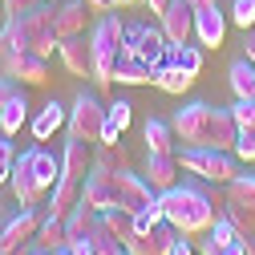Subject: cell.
I'll return each instance as SVG.
<instances>
[{
    "label": "cell",
    "instance_id": "cell-1",
    "mask_svg": "<svg viewBox=\"0 0 255 255\" xmlns=\"http://www.w3.org/2000/svg\"><path fill=\"white\" fill-rule=\"evenodd\" d=\"M158 203H162L166 223H170L178 235H186V239H190V235H207L211 223L223 215L219 203H215V195H211V190H203L199 182H178V186L162 190Z\"/></svg>",
    "mask_w": 255,
    "mask_h": 255
},
{
    "label": "cell",
    "instance_id": "cell-2",
    "mask_svg": "<svg viewBox=\"0 0 255 255\" xmlns=\"http://www.w3.org/2000/svg\"><path fill=\"white\" fill-rule=\"evenodd\" d=\"M53 16H57V4H37V8H28L8 24V33H12V49H28V53H41V57H53V49L61 45L57 41V28H53Z\"/></svg>",
    "mask_w": 255,
    "mask_h": 255
},
{
    "label": "cell",
    "instance_id": "cell-3",
    "mask_svg": "<svg viewBox=\"0 0 255 255\" xmlns=\"http://www.w3.org/2000/svg\"><path fill=\"white\" fill-rule=\"evenodd\" d=\"M89 45H93V81L114 85V69H118L122 45H126V24L114 12H102L98 24H93V33H89Z\"/></svg>",
    "mask_w": 255,
    "mask_h": 255
},
{
    "label": "cell",
    "instance_id": "cell-4",
    "mask_svg": "<svg viewBox=\"0 0 255 255\" xmlns=\"http://www.w3.org/2000/svg\"><path fill=\"white\" fill-rule=\"evenodd\" d=\"M178 166L186 174H195L203 182H215V186H227L235 174H239V158L231 150H215V146H178L174 150Z\"/></svg>",
    "mask_w": 255,
    "mask_h": 255
},
{
    "label": "cell",
    "instance_id": "cell-5",
    "mask_svg": "<svg viewBox=\"0 0 255 255\" xmlns=\"http://www.w3.org/2000/svg\"><path fill=\"white\" fill-rule=\"evenodd\" d=\"M122 57H138L146 61L150 69H162L166 57H170V41L162 33V24H126V45H122Z\"/></svg>",
    "mask_w": 255,
    "mask_h": 255
},
{
    "label": "cell",
    "instance_id": "cell-6",
    "mask_svg": "<svg viewBox=\"0 0 255 255\" xmlns=\"http://www.w3.org/2000/svg\"><path fill=\"white\" fill-rule=\"evenodd\" d=\"M69 138H85L89 146H102V134H106V106L93 98V93H77L73 106H69V122H65Z\"/></svg>",
    "mask_w": 255,
    "mask_h": 255
},
{
    "label": "cell",
    "instance_id": "cell-7",
    "mask_svg": "<svg viewBox=\"0 0 255 255\" xmlns=\"http://www.w3.org/2000/svg\"><path fill=\"white\" fill-rule=\"evenodd\" d=\"M223 215H227L243 235H255V174H235L223 195Z\"/></svg>",
    "mask_w": 255,
    "mask_h": 255
},
{
    "label": "cell",
    "instance_id": "cell-8",
    "mask_svg": "<svg viewBox=\"0 0 255 255\" xmlns=\"http://www.w3.org/2000/svg\"><path fill=\"white\" fill-rule=\"evenodd\" d=\"M211 118H215V106L186 102L182 110L170 114V130L182 146H211Z\"/></svg>",
    "mask_w": 255,
    "mask_h": 255
},
{
    "label": "cell",
    "instance_id": "cell-9",
    "mask_svg": "<svg viewBox=\"0 0 255 255\" xmlns=\"http://www.w3.org/2000/svg\"><path fill=\"white\" fill-rule=\"evenodd\" d=\"M81 203H89L98 215L110 211V207H118V170L93 162V170L81 178Z\"/></svg>",
    "mask_w": 255,
    "mask_h": 255
},
{
    "label": "cell",
    "instance_id": "cell-10",
    "mask_svg": "<svg viewBox=\"0 0 255 255\" xmlns=\"http://www.w3.org/2000/svg\"><path fill=\"white\" fill-rule=\"evenodd\" d=\"M41 219H45V215H41L37 207H20L16 215H8V219H4V231H0V251H4V255H16L24 243H33Z\"/></svg>",
    "mask_w": 255,
    "mask_h": 255
},
{
    "label": "cell",
    "instance_id": "cell-11",
    "mask_svg": "<svg viewBox=\"0 0 255 255\" xmlns=\"http://www.w3.org/2000/svg\"><path fill=\"white\" fill-rule=\"evenodd\" d=\"M4 73L20 85H45L49 81V57L28 53V49H12L4 57Z\"/></svg>",
    "mask_w": 255,
    "mask_h": 255
},
{
    "label": "cell",
    "instance_id": "cell-12",
    "mask_svg": "<svg viewBox=\"0 0 255 255\" xmlns=\"http://www.w3.org/2000/svg\"><path fill=\"white\" fill-rule=\"evenodd\" d=\"M118 203L138 215V211H146V207L158 203V190L146 182V174H134L130 166H126V170H118Z\"/></svg>",
    "mask_w": 255,
    "mask_h": 255
},
{
    "label": "cell",
    "instance_id": "cell-13",
    "mask_svg": "<svg viewBox=\"0 0 255 255\" xmlns=\"http://www.w3.org/2000/svg\"><path fill=\"white\" fill-rule=\"evenodd\" d=\"M158 20H162V33H166L170 45H186L195 37V8H190L186 0H170Z\"/></svg>",
    "mask_w": 255,
    "mask_h": 255
},
{
    "label": "cell",
    "instance_id": "cell-14",
    "mask_svg": "<svg viewBox=\"0 0 255 255\" xmlns=\"http://www.w3.org/2000/svg\"><path fill=\"white\" fill-rule=\"evenodd\" d=\"M174 243H178V231L170 227V223H158L154 231H134L130 239H126V251L130 255H166Z\"/></svg>",
    "mask_w": 255,
    "mask_h": 255
},
{
    "label": "cell",
    "instance_id": "cell-15",
    "mask_svg": "<svg viewBox=\"0 0 255 255\" xmlns=\"http://www.w3.org/2000/svg\"><path fill=\"white\" fill-rule=\"evenodd\" d=\"M57 57H61V65H65L73 77H93V45L89 37H65L57 45Z\"/></svg>",
    "mask_w": 255,
    "mask_h": 255
},
{
    "label": "cell",
    "instance_id": "cell-16",
    "mask_svg": "<svg viewBox=\"0 0 255 255\" xmlns=\"http://www.w3.org/2000/svg\"><path fill=\"white\" fill-rule=\"evenodd\" d=\"M8 186H12V199H16L20 207H41V203H45V195H49V190L33 178V170H28V162H24V158H16Z\"/></svg>",
    "mask_w": 255,
    "mask_h": 255
},
{
    "label": "cell",
    "instance_id": "cell-17",
    "mask_svg": "<svg viewBox=\"0 0 255 255\" xmlns=\"http://www.w3.org/2000/svg\"><path fill=\"white\" fill-rule=\"evenodd\" d=\"M178 170H182V166H178L174 154H150V150H146V170H142V174H146V182L158 190V195L170 190V186H178Z\"/></svg>",
    "mask_w": 255,
    "mask_h": 255
},
{
    "label": "cell",
    "instance_id": "cell-18",
    "mask_svg": "<svg viewBox=\"0 0 255 255\" xmlns=\"http://www.w3.org/2000/svg\"><path fill=\"white\" fill-rule=\"evenodd\" d=\"M85 8H89L85 0H61V4H57V16H53L57 41H65V37H81V33H85V20H89Z\"/></svg>",
    "mask_w": 255,
    "mask_h": 255
},
{
    "label": "cell",
    "instance_id": "cell-19",
    "mask_svg": "<svg viewBox=\"0 0 255 255\" xmlns=\"http://www.w3.org/2000/svg\"><path fill=\"white\" fill-rule=\"evenodd\" d=\"M223 37H227V16L219 12V4L215 8H199L195 12V41L203 49H219Z\"/></svg>",
    "mask_w": 255,
    "mask_h": 255
},
{
    "label": "cell",
    "instance_id": "cell-20",
    "mask_svg": "<svg viewBox=\"0 0 255 255\" xmlns=\"http://www.w3.org/2000/svg\"><path fill=\"white\" fill-rule=\"evenodd\" d=\"M20 158L28 162L33 178H37L45 190H53V186H57V178H61V158H57V154H49L45 146H33V150H24Z\"/></svg>",
    "mask_w": 255,
    "mask_h": 255
},
{
    "label": "cell",
    "instance_id": "cell-21",
    "mask_svg": "<svg viewBox=\"0 0 255 255\" xmlns=\"http://www.w3.org/2000/svg\"><path fill=\"white\" fill-rule=\"evenodd\" d=\"M93 170V150L85 138H69L65 142V154H61V174H69V178H85Z\"/></svg>",
    "mask_w": 255,
    "mask_h": 255
},
{
    "label": "cell",
    "instance_id": "cell-22",
    "mask_svg": "<svg viewBox=\"0 0 255 255\" xmlns=\"http://www.w3.org/2000/svg\"><path fill=\"white\" fill-rule=\"evenodd\" d=\"M77 203H81V178H69V174H61V178H57V186L49 190V215L65 219V215H69Z\"/></svg>",
    "mask_w": 255,
    "mask_h": 255
},
{
    "label": "cell",
    "instance_id": "cell-23",
    "mask_svg": "<svg viewBox=\"0 0 255 255\" xmlns=\"http://www.w3.org/2000/svg\"><path fill=\"white\" fill-rule=\"evenodd\" d=\"M65 122H69V110L61 106V102H49V106L33 118V138H37V142H49L57 130H65Z\"/></svg>",
    "mask_w": 255,
    "mask_h": 255
},
{
    "label": "cell",
    "instance_id": "cell-24",
    "mask_svg": "<svg viewBox=\"0 0 255 255\" xmlns=\"http://www.w3.org/2000/svg\"><path fill=\"white\" fill-rule=\"evenodd\" d=\"M235 142H239V126H235L231 110H219V106H215V118H211V146L235 154Z\"/></svg>",
    "mask_w": 255,
    "mask_h": 255
},
{
    "label": "cell",
    "instance_id": "cell-25",
    "mask_svg": "<svg viewBox=\"0 0 255 255\" xmlns=\"http://www.w3.org/2000/svg\"><path fill=\"white\" fill-rule=\"evenodd\" d=\"M28 122V102H24V93L20 89H12L8 93V102L0 106V134H20V126Z\"/></svg>",
    "mask_w": 255,
    "mask_h": 255
},
{
    "label": "cell",
    "instance_id": "cell-26",
    "mask_svg": "<svg viewBox=\"0 0 255 255\" xmlns=\"http://www.w3.org/2000/svg\"><path fill=\"white\" fill-rule=\"evenodd\" d=\"M154 77H158V69H150L146 61H138V57H122L118 69H114L118 85H154Z\"/></svg>",
    "mask_w": 255,
    "mask_h": 255
},
{
    "label": "cell",
    "instance_id": "cell-27",
    "mask_svg": "<svg viewBox=\"0 0 255 255\" xmlns=\"http://www.w3.org/2000/svg\"><path fill=\"white\" fill-rule=\"evenodd\" d=\"M142 138H146V150H150V154H174V150H178V138H174V130H170V122L150 118L146 130H142Z\"/></svg>",
    "mask_w": 255,
    "mask_h": 255
},
{
    "label": "cell",
    "instance_id": "cell-28",
    "mask_svg": "<svg viewBox=\"0 0 255 255\" xmlns=\"http://www.w3.org/2000/svg\"><path fill=\"white\" fill-rule=\"evenodd\" d=\"M130 118H134V106L130 102H110L106 106V134H102V142H118L126 130H130Z\"/></svg>",
    "mask_w": 255,
    "mask_h": 255
},
{
    "label": "cell",
    "instance_id": "cell-29",
    "mask_svg": "<svg viewBox=\"0 0 255 255\" xmlns=\"http://www.w3.org/2000/svg\"><path fill=\"white\" fill-rule=\"evenodd\" d=\"M93 223H98V211H93L89 203H77V207L65 215V243H73V239H89Z\"/></svg>",
    "mask_w": 255,
    "mask_h": 255
},
{
    "label": "cell",
    "instance_id": "cell-30",
    "mask_svg": "<svg viewBox=\"0 0 255 255\" xmlns=\"http://www.w3.org/2000/svg\"><path fill=\"white\" fill-rule=\"evenodd\" d=\"M227 81H231V93H235V98H255V61H247V57L231 61Z\"/></svg>",
    "mask_w": 255,
    "mask_h": 255
},
{
    "label": "cell",
    "instance_id": "cell-31",
    "mask_svg": "<svg viewBox=\"0 0 255 255\" xmlns=\"http://www.w3.org/2000/svg\"><path fill=\"white\" fill-rule=\"evenodd\" d=\"M154 85L162 89V93H170V98H182V93H186L190 85H195V77H190L186 69H178V65H170V61H166V65L158 69V77H154Z\"/></svg>",
    "mask_w": 255,
    "mask_h": 255
},
{
    "label": "cell",
    "instance_id": "cell-32",
    "mask_svg": "<svg viewBox=\"0 0 255 255\" xmlns=\"http://www.w3.org/2000/svg\"><path fill=\"white\" fill-rule=\"evenodd\" d=\"M102 223H106V227H110V231H114L122 243H126V239H130V235L138 231L134 211H130V207H122V203H118V207H110V211H102Z\"/></svg>",
    "mask_w": 255,
    "mask_h": 255
},
{
    "label": "cell",
    "instance_id": "cell-33",
    "mask_svg": "<svg viewBox=\"0 0 255 255\" xmlns=\"http://www.w3.org/2000/svg\"><path fill=\"white\" fill-rule=\"evenodd\" d=\"M89 243H93V251H98V255H126V243L102 223V215H98V223H93V231H89Z\"/></svg>",
    "mask_w": 255,
    "mask_h": 255
},
{
    "label": "cell",
    "instance_id": "cell-34",
    "mask_svg": "<svg viewBox=\"0 0 255 255\" xmlns=\"http://www.w3.org/2000/svg\"><path fill=\"white\" fill-rule=\"evenodd\" d=\"M93 162H98V166H110V170H126V166H130V150L122 146V138H118V142H102L98 150H93Z\"/></svg>",
    "mask_w": 255,
    "mask_h": 255
},
{
    "label": "cell",
    "instance_id": "cell-35",
    "mask_svg": "<svg viewBox=\"0 0 255 255\" xmlns=\"http://www.w3.org/2000/svg\"><path fill=\"white\" fill-rule=\"evenodd\" d=\"M166 61L178 65V69H186L190 77H199V69H203V49L190 45V41H186V45H170V57H166Z\"/></svg>",
    "mask_w": 255,
    "mask_h": 255
},
{
    "label": "cell",
    "instance_id": "cell-36",
    "mask_svg": "<svg viewBox=\"0 0 255 255\" xmlns=\"http://www.w3.org/2000/svg\"><path fill=\"white\" fill-rule=\"evenodd\" d=\"M37 243L41 247H61V243H65V219H57V215H45L41 219V227H37Z\"/></svg>",
    "mask_w": 255,
    "mask_h": 255
},
{
    "label": "cell",
    "instance_id": "cell-37",
    "mask_svg": "<svg viewBox=\"0 0 255 255\" xmlns=\"http://www.w3.org/2000/svg\"><path fill=\"white\" fill-rule=\"evenodd\" d=\"M207 235H211V239H215V243H219V247H227V243H235V239H239V235H243V231H239V227H235V223H231V219H227V215H219V219H215V223H211V231H207Z\"/></svg>",
    "mask_w": 255,
    "mask_h": 255
},
{
    "label": "cell",
    "instance_id": "cell-38",
    "mask_svg": "<svg viewBox=\"0 0 255 255\" xmlns=\"http://www.w3.org/2000/svg\"><path fill=\"white\" fill-rule=\"evenodd\" d=\"M231 118H235L239 130H255V98H235Z\"/></svg>",
    "mask_w": 255,
    "mask_h": 255
},
{
    "label": "cell",
    "instance_id": "cell-39",
    "mask_svg": "<svg viewBox=\"0 0 255 255\" xmlns=\"http://www.w3.org/2000/svg\"><path fill=\"white\" fill-rule=\"evenodd\" d=\"M231 20L243 28V33L255 28V0H235V4H231Z\"/></svg>",
    "mask_w": 255,
    "mask_h": 255
},
{
    "label": "cell",
    "instance_id": "cell-40",
    "mask_svg": "<svg viewBox=\"0 0 255 255\" xmlns=\"http://www.w3.org/2000/svg\"><path fill=\"white\" fill-rule=\"evenodd\" d=\"M12 166H16V150H12L8 134H0V182L12 178Z\"/></svg>",
    "mask_w": 255,
    "mask_h": 255
},
{
    "label": "cell",
    "instance_id": "cell-41",
    "mask_svg": "<svg viewBox=\"0 0 255 255\" xmlns=\"http://www.w3.org/2000/svg\"><path fill=\"white\" fill-rule=\"evenodd\" d=\"M235 158L243 166L255 162V130H239V142H235Z\"/></svg>",
    "mask_w": 255,
    "mask_h": 255
},
{
    "label": "cell",
    "instance_id": "cell-42",
    "mask_svg": "<svg viewBox=\"0 0 255 255\" xmlns=\"http://www.w3.org/2000/svg\"><path fill=\"white\" fill-rule=\"evenodd\" d=\"M134 223H138V231H154L158 223H166V215H162V203H154V207L138 211V215H134Z\"/></svg>",
    "mask_w": 255,
    "mask_h": 255
},
{
    "label": "cell",
    "instance_id": "cell-43",
    "mask_svg": "<svg viewBox=\"0 0 255 255\" xmlns=\"http://www.w3.org/2000/svg\"><path fill=\"white\" fill-rule=\"evenodd\" d=\"M37 4H45V0H4V16L12 20L20 12H28V8H37Z\"/></svg>",
    "mask_w": 255,
    "mask_h": 255
},
{
    "label": "cell",
    "instance_id": "cell-44",
    "mask_svg": "<svg viewBox=\"0 0 255 255\" xmlns=\"http://www.w3.org/2000/svg\"><path fill=\"white\" fill-rule=\"evenodd\" d=\"M93 12H114V8H126V0H85Z\"/></svg>",
    "mask_w": 255,
    "mask_h": 255
},
{
    "label": "cell",
    "instance_id": "cell-45",
    "mask_svg": "<svg viewBox=\"0 0 255 255\" xmlns=\"http://www.w3.org/2000/svg\"><path fill=\"white\" fill-rule=\"evenodd\" d=\"M223 255H247V235H239L235 243H227V247H223Z\"/></svg>",
    "mask_w": 255,
    "mask_h": 255
},
{
    "label": "cell",
    "instance_id": "cell-46",
    "mask_svg": "<svg viewBox=\"0 0 255 255\" xmlns=\"http://www.w3.org/2000/svg\"><path fill=\"white\" fill-rule=\"evenodd\" d=\"M16 255H53V251H49V247H41V243L33 239V243H24V247H20Z\"/></svg>",
    "mask_w": 255,
    "mask_h": 255
},
{
    "label": "cell",
    "instance_id": "cell-47",
    "mask_svg": "<svg viewBox=\"0 0 255 255\" xmlns=\"http://www.w3.org/2000/svg\"><path fill=\"white\" fill-rule=\"evenodd\" d=\"M166 255H195V247L186 243V235H178V243H174V247H170Z\"/></svg>",
    "mask_w": 255,
    "mask_h": 255
},
{
    "label": "cell",
    "instance_id": "cell-48",
    "mask_svg": "<svg viewBox=\"0 0 255 255\" xmlns=\"http://www.w3.org/2000/svg\"><path fill=\"white\" fill-rule=\"evenodd\" d=\"M12 89H16V81H12L8 73H4V77H0V106L8 102V93H12Z\"/></svg>",
    "mask_w": 255,
    "mask_h": 255
},
{
    "label": "cell",
    "instance_id": "cell-49",
    "mask_svg": "<svg viewBox=\"0 0 255 255\" xmlns=\"http://www.w3.org/2000/svg\"><path fill=\"white\" fill-rule=\"evenodd\" d=\"M199 255H223V247H219V243H215V239L207 235V239L199 243Z\"/></svg>",
    "mask_w": 255,
    "mask_h": 255
},
{
    "label": "cell",
    "instance_id": "cell-50",
    "mask_svg": "<svg viewBox=\"0 0 255 255\" xmlns=\"http://www.w3.org/2000/svg\"><path fill=\"white\" fill-rule=\"evenodd\" d=\"M142 4H146V8H150V12H154V16H162V8H166V4H170V0H142Z\"/></svg>",
    "mask_w": 255,
    "mask_h": 255
},
{
    "label": "cell",
    "instance_id": "cell-51",
    "mask_svg": "<svg viewBox=\"0 0 255 255\" xmlns=\"http://www.w3.org/2000/svg\"><path fill=\"white\" fill-rule=\"evenodd\" d=\"M243 45H247V53H243V57H247V61H255V28H247V41H243Z\"/></svg>",
    "mask_w": 255,
    "mask_h": 255
},
{
    "label": "cell",
    "instance_id": "cell-52",
    "mask_svg": "<svg viewBox=\"0 0 255 255\" xmlns=\"http://www.w3.org/2000/svg\"><path fill=\"white\" fill-rule=\"evenodd\" d=\"M186 4H190V8H195V12H199V8H215V4H219V0H186Z\"/></svg>",
    "mask_w": 255,
    "mask_h": 255
},
{
    "label": "cell",
    "instance_id": "cell-53",
    "mask_svg": "<svg viewBox=\"0 0 255 255\" xmlns=\"http://www.w3.org/2000/svg\"><path fill=\"white\" fill-rule=\"evenodd\" d=\"M53 255H73V247H69V243H61V247H53Z\"/></svg>",
    "mask_w": 255,
    "mask_h": 255
},
{
    "label": "cell",
    "instance_id": "cell-54",
    "mask_svg": "<svg viewBox=\"0 0 255 255\" xmlns=\"http://www.w3.org/2000/svg\"><path fill=\"white\" fill-rule=\"evenodd\" d=\"M247 255H255V235H247Z\"/></svg>",
    "mask_w": 255,
    "mask_h": 255
},
{
    "label": "cell",
    "instance_id": "cell-55",
    "mask_svg": "<svg viewBox=\"0 0 255 255\" xmlns=\"http://www.w3.org/2000/svg\"><path fill=\"white\" fill-rule=\"evenodd\" d=\"M4 219H8V215H4V207H0V231H4ZM0 255H4V251H0Z\"/></svg>",
    "mask_w": 255,
    "mask_h": 255
},
{
    "label": "cell",
    "instance_id": "cell-56",
    "mask_svg": "<svg viewBox=\"0 0 255 255\" xmlns=\"http://www.w3.org/2000/svg\"><path fill=\"white\" fill-rule=\"evenodd\" d=\"M49 4H57V0H49Z\"/></svg>",
    "mask_w": 255,
    "mask_h": 255
},
{
    "label": "cell",
    "instance_id": "cell-57",
    "mask_svg": "<svg viewBox=\"0 0 255 255\" xmlns=\"http://www.w3.org/2000/svg\"><path fill=\"white\" fill-rule=\"evenodd\" d=\"M126 255H130V251H126Z\"/></svg>",
    "mask_w": 255,
    "mask_h": 255
}]
</instances>
